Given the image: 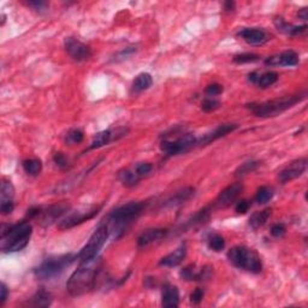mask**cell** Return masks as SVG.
I'll list each match as a JSON object with an SVG mask.
<instances>
[{
    "instance_id": "cell-6",
    "label": "cell",
    "mask_w": 308,
    "mask_h": 308,
    "mask_svg": "<svg viewBox=\"0 0 308 308\" xmlns=\"http://www.w3.org/2000/svg\"><path fill=\"white\" fill-rule=\"evenodd\" d=\"M76 260V254L72 253L51 257L41 262L36 268H34V275L38 281H50V279L62 275L64 270Z\"/></svg>"
},
{
    "instance_id": "cell-34",
    "label": "cell",
    "mask_w": 308,
    "mask_h": 308,
    "mask_svg": "<svg viewBox=\"0 0 308 308\" xmlns=\"http://www.w3.org/2000/svg\"><path fill=\"white\" fill-rule=\"evenodd\" d=\"M259 166H260V162H258V160H251V162L243 163L242 165H240L236 169L235 176L236 177L246 176V175H248V174L254 172V171L257 170Z\"/></svg>"
},
{
    "instance_id": "cell-18",
    "label": "cell",
    "mask_w": 308,
    "mask_h": 308,
    "mask_svg": "<svg viewBox=\"0 0 308 308\" xmlns=\"http://www.w3.org/2000/svg\"><path fill=\"white\" fill-rule=\"evenodd\" d=\"M127 134V130L125 129H118V130H103L94 136L92 143L88 147V150L90 149H99L101 147L108 145V143L114 141L118 138H122Z\"/></svg>"
},
{
    "instance_id": "cell-5",
    "label": "cell",
    "mask_w": 308,
    "mask_h": 308,
    "mask_svg": "<svg viewBox=\"0 0 308 308\" xmlns=\"http://www.w3.org/2000/svg\"><path fill=\"white\" fill-rule=\"evenodd\" d=\"M227 259L235 267L251 274H260L262 261L254 249L246 246H235L227 252Z\"/></svg>"
},
{
    "instance_id": "cell-7",
    "label": "cell",
    "mask_w": 308,
    "mask_h": 308,
    "mask_svg": "<svg viewBox=\"0 0 308 308\" xmlns=\"http://www.w3.org/2000/svg\"><path fill=\"white\" fill-rule=\"evenodd\" d=\"M108 236H110V233H108L106 224H100V225L98 226V229L93 233V235L89 237L86 246L76 254L77 260L85 261L98 257L100 249L104 247V244L106 243Z\"/></svg>"
},
{
    "instance_id": "cell-19",
    "label": "cell",
    "mask_w": 308,
    "mask_h": 308,
    "mask_svg": "<svg viewBox=\"0 0 308 308\" xmlns=\"http://www.w3.org/2000/svg\"><path fill=\"white\" fill-rule=\"evenodd\" d=\"M162 304L165 308H176L180 306V290L176 285L166 283L163 286Z\"/></svg>"
},
{
    "instance_id": "cell-41",
    "label": "cell",
    "mask_w": 308,
    "mask_h": 308,
    "mask_svg": "<svg viewBox=\"0 0 308 308\" xmlns=\"http://www.w3.org/2000/svg\"><path fill=\"white\" fill-rule=\"evenodd\" d=\"M134 169L136 170V172L141 178H143L147 175L150 174V171L153 170V165L148 162H142V163H138L136 165H134Z\"/></svg>"
},
{
    "instance_id": "cell-33",
    "label": "cell",
    "mask_w": 308,
    "mask_h": 308,
    "mask_svg": "<svg viewBox=\"0 0 308 308\" xmlns=\"http://www.w3.org/2000/svg\"><path fill=\"white\" fill-rule=\"evenodd\" d=\"M85 139V132H83L81 129L75 128V129H70V130L66 132L65 135V143L66 145H79Z\"/></svg>"
},
{
    "instance_id": "cell-4",
    "label": "cell",
    "mask_w": 308,
    "mask_h": 308,
    "mask_svg": "<svg viewBox=\"0 0 308 308\" xmlns=\"http://www.w3.org/2000/svg\"><path fill=\"white\" fill-rule=\"evenodd\" d=\"M307 90L293 94V95H285L277 99L264 101V103H251L247 105V108L252 113L260 118H271L277 117L283 112L288 111L289 108L295 106L296 104L306 99Z\"/></svg>"
},
{
    "instance_id": "cell-20",
    "label": "cell",
    "mask_w": 308,
    "mask_h": 308,
    "mask_svg": "<svg viewBox=\"0 0 308 308\" xmlns=\"http://www.w3.org/2000/svg\"><path fill=\"white\" fill-rule=\"evenodd\" d=\"M166 234H167V230L160 229V227H153V229L143 231L138 239V246L140 248H145L147 246H149V244L157 242V241L162 240L163 237H165Z\"/></svg>"
},
{
    "instance_id": "cell-16",
    "label": "cell",
    "mask_w": 308,
    "mask_h": 308,
    "mask_svg": "<svg viewBox=\"0 0 308 308\" xmlns=\"http://www.w3.org/2000/svg\"><path fill=\"white\" fill-rule=\"evenodd\" d=\"M237 35L251 46H261L270 40L268 34L265 30L258 29V28H244V29L240 30Z\"/></svg>"
},
{
    "instance_id": "cell-40",
    "label": "cell",
    "mask_w": 308,
    "mask_h": 308,
    "mask_svg": "<svg viewBox=\"0 0 308 308\" xmlns=\"http://www.w3.org/2000/svg\"><path fill=\"white\" fill-rule=\"evenodd\" d=\"M224 92V87L219 83H211L205 88L206 98H215L220 95Z\"/></svg>"
},
{
    "instance_id": "cell-46",
    "label": "cell",
    "mask_w": 308,
    "mask_h": 308,
    "mask_svg": "<svg viewBox=\"0 0 308 308\" xmlns=\"http://www.w3.org/2000/svg\"><path fill=\"white\" fill-rule=\"evenodd\" d=\"M251 207V202L248 200H241L236 204L235 209L237 213H240V215H244V213H247L248 209Z\"/></svg>"
},
{
    "instance_id": "cell-39",
    "label": "cell",
    "mask_w": 308,
    "mask_h": 308,
    "mask_svg": "<svg viewBox=\"0 0 308 308\" xmlns=\"http://www.w3.org/2000/svg\"><path fill=\"white\" fill-rule=\"evenodd\" d=\"M27 5L38 13L47 12L48 8H50V4L47 2H44V0H30V2H27Z\"/></svg>"
},
{
    "instance_id": "cell-45",
    "label": "cell",
    "mask_w": 308,
    "mask_h": 308,
    "mask_svg": "<svg viewBox=\"0 0 308 308\" xmlns=\"http://www.w3.org/2000/svg\"><path fill=\"white\" fill-rule=\"evenodd\" d=\"M15 209V204L13 201H8V202H0V212L2 215H10V213L13 212Z\"/></svg>"
},
{
    "instance_id": "cell-37",
    "label": "cell",
    "mask_w": 308,
    "mask_h": 308,
    "mask_svg": "<svg viewBox=\"0 0 308 308\" xmlns=\"http://www.w3.org/2000/svg\"><path fill=\"white\" fill-rule=\"evenodd\" d=\"M233 61L236 64H247V63H255L260 61V55L255 53H241L234 55Z\"/></svg>"
},
{
    "instance_id": "cell-12",
    "label": "cell",
    "mask_w": 308,
    "mask_h": 308,
    "mask_svg": "<svg viewBox=\"0 0 308 308\" xmlns=\"http://www.w3.org/2000/svg\"><path fill=\"white\" fill-rule=\"evenodd\" d=\"M64 48L70 58L75 62H86L93 55L90 47L77 40L76 37H66L64 40Z\"/></svg>"
},
{
    "instance_id": "cell-23",
    "label": "cell",
    "mask_w": 308,
    "mask_h": 308,
    "mask_svg": "<svg viewBox=\"0 0 308 308\" xmlns=\"http://www.w3.org/2000/svg\"><path fill=\"white\" fill-rule=\"evenodd\" d=\"M212 211H213V208H212L211 205L206 206V207L200 209V211H199L197 215H194V217H191L190 219L187 220V223H185L184 226H183V230L192 229V227L204 225V224L207 223L208 219L211 218Z\"/></svg>"
},
{
    "instance_id": "cell-25",
    "label": "cell",
    "mask_w": 308,
    "mask_h": 308,
    "mask_svg": "<svg viewBox=\"0 0 308 308\" xmlns=\"http://www.w3.org/2000/svg\"><path fill=\"white\" fill-rule=\"evenodd\" d=\"M118 180L121 181V183L125 185V187H134L141 180V177L139 176L134 166L127 167V169L121 170L118 172Z\"/></svg>"
},
{
    "instance_id": "cell-14",
    "label": "cell",
    "mask_w": 308,
    "mask_h": 308,
    "mask_svg": "<svg viewBox=\"0 0 308 308\" xmlns=\"http://www.w3.org/2000/svg\"><path fill=\"white\" fill-rule=\"evenodd\" d=\"M212 274H213V268L211 266L206 265V266H202V267H198L195 264H190L182 268L180 275L184 281L202 282V281H207V279L211 278Z\"/></svg>"
},
{
    "instance_id": "cell-17",
    "label": "cell",
    "mask_w": 308,
    "mask_h": 308,
    "mask_svg": "<svg viewBox=\"0 0 308 308\" xmlns=\"http://www.w3.org/2000/svg\"><path fill=\"white\" fill-rule=\"evenodd\" d=\"M300 58L295 51L288 50L281 53L271 55L265 61V65L267 66H295L299 64Z\"/></svg>"
},
{
    "instance_id": "cell-49",
    "label": "cell",
    "mask_w": 308,
    "mask_h": 308,
    "mask_svg": "<svg viewBox=\"0 0 308 308\" xmlns=\"http://www.w3.org/2000/svg\"><path fill=\"white\" fill-rule=\"evenodd\" d=\"M235 8H236V4H235V2H225L224 3V10H225V11H227V12H231V11H234V10H235Z\"/></svg>"
},
{
    "instance_id": "cell-8",
    "label": "cell",
    "mask_w": 308,
    "mask_h": 308,
    "mask_svg": "<svg viewBox=\"0 0 308 308\" xmlns=\"http://www.w3.org/2000/svg\"><path fill=\"white\" fill-rule=\"evenodd\" d=\"M198 138L192 134H183L176 140H164L160 143V149L166 157H174L183 154L197 147Z\"/></svg>"
},
{
    "instance_id": "cell-11",
    "label": "cell",
    "mask_w": 308,
    "mask_h": 308,
    "mask_svg": "<svg viewBox=\"0 0 308 308\" xmlns=\"http://www.w3.org/2000/svg\"><path fill=\"white\" fill-rule=\"evenodd\" d=\"M243 190V184L241 182H236V183H233L230 185H227L225 189H223L222 191L219 192V195L217 197V199L213 201V204L211 205L213 209H220V208H226L231 206L237 200V198L240 197V194Z\"/></svg>"
},
{
    "instance_id": "cell-32",
    "label": "cell",
    "mask_w": 308,
    "mask_h": 308,
    "mask_svg": "<svg viewBox=\"0 0 308 308\" xmlns=\"http://www.w3.org/2000/svg\"><path fill=\"white\" fill-rule=\"evenodd\" d=\"M23 170L26 171L27 175L29 176H37L38 174L43 170V163L40 159L33 158V159H27L23 162Z\"/></svg>"
},
{
    "instance_id": "cell-22",
    "label": "cell",
    "mask_w": 308,
    "mask_h": 308,
    "mask_svg": "<svg viewBox=\"0 0 308 308\" xmlns=\"http://www.w3.org/2000/svg\"><path fill=\"white\" fill-rule=\"evenodd\" d=\"M185 255H187V246L181 244L176 251H174L172 253L164 257L159 264L162 266H165V267H176V266L180 265L184 260Z\"/></svg>"
},
{
    "instance_id": "cell-48",
    "label": "cell",
    "mask_w": 308,
    "mask_h": 308,
    "mask_svg": "<svg viewBox=\"0 0 308 308\" xmlns=\"http://www.w3.org/2000/svg\"><path fill=\"white\" fill-rule=\"evenodd\" d=\"M297 16H299L300 20L302 21H307L308 20V8H302L299 10V12H297Z\"/></svg>"
},
{
    "instance_id": "cell-13",
    "label": "cell",
    "mask_w": 308,
    "mask_h": 308,
    "mask_svg": "<svg viewBox=\"0 0 308 308\" xmlns=\"http://www.w3.org/2000/svg\"><path fill=\"white\" fill-rule=\"evenodd\" d=\"M307 158H299L294 160V162L288 164V165L279 172V181H281L282 183H286V182H290L301 177L304 174V171L307 170Z\"/></svg>"
},
{
    "instance_id": "cell-15",
    "label": "cell",
    "mask_w": 308,
    "mask_h": 308,
    "mask_svg": "<svg viewBox=\"0 0 308 308\" xmlns=\"http://www.w3.org/2000/svg\"><path fill=\"white\" fill-rule=\"evenodd\" d=\"M237 128H239V125L237 124H231V123L220 124L216 129H213L212 131L202 135L201 138H198L197 147L207 146V145H209V143L215 142V141H217V140L222 139V138H224V136H226L227 134H230V132H234Z\"/></svg>"
},
{
    "instance_id": "cell-26",
    "label": "cell",
    "mask_w": 308,
    "mask_h": 308,
    "mask_svg": "<svg viewBox=\"0 0 308 308\" xmlns=\"http://www.w3.org/2000/svg\"><path fill=\"white\" fill-rule=\"evenodd\" d=\"M152 83H153V79L148 72L140 73V75L135 77L134 81H132L131 92L135 94L145 92V90H147L150 86H152Z\"/></svg>"
},
{
    "instance_id": "cell-47",
    "label": "cell",
    "mask_w": 308,
    "mask_h": 308,
    "mask_svg": "<svg viewBox=\"0 0 308 308\" xmlns=\"http://www.w3.org/2000/svg\"><path fill=\"white\" fill-rule=\"evenodd\" d=\"M0 293H2V296H0V304L4 306L6 300H8L9 297V289L4 282H2V285H0Z\"/></svg>"
},
{
    "instance_id": "cell-38",
    "label": "cell",
    "mask_w": 308,
    "mask_h": 308,
    "mask_svg": "<svg viewBox=\"0 0 308 308\" xmlns=\"http://www.w3.org/2000/svg\"><path fill=\"white\" fill-rule=\"evenodd\" d=\"M220 107V101L215 99V98H205L204 101L201 103V110L206 113H211L215 112Z\"/></svg>"
},
{
    "instance_id": "cell-1",
    "label": "cell",
    "mask_w": 308,
    "mask_h": 308,
    "mask_svg": "<svg viewBox=\"0 0 308 308\" xmlns=\"http://www.w3.org/2000/svg\"><path fill=\"white\" fill-rule=\"evenodd\" d=\"M103 270V259L99 255L89 260L80 261L77 270L72 272L66 282V290L71 296H81L92 292L97 286Z\"/></svg>"
},
{
    "instance_id": "cell-3",
    "label": "cell",
    "mask_w": 308,
    "mask_h": 308,
    "mask_svg": "<svg viewBox=\"0 0 308 308\" xmlns=\"http://www.w3.org/2000/svg\"><path fill=\"white\" fill-rule=\"evenodd\" d=\"M33 226L29 220H22L12 225H2L0 233V249L3 253H16L24 249L29 243Z\"/></svg>"
},
{
    "instance_id": "cell-2",
    "label": "cell",
    "mask_w": 308,
    "mask_h": 308,
    "mask_svg": "<svg viewBox=\"0 0 308 308\" xmlns=\"http://www.w3.org/2000/svg\"><path fill=\"white\" fill-rule=\"evenodd\" d=\"M146 208V202L143 201H131L124 204L112 211L107 216L106 224L110 235L114 237L116 240L120 239L129 229V226L135 222L136 219L141 216L143 209Z\"/></svg>"
},
{
    "instance_id": "cell-35",
    "label": "cell",
    "mask_w": 308,
    "mask_h": 308,
    "mask_svg": "<svg viewBox=\"0 0 308 308\" xmlns=\"http://www.w3.org/2000/svg\"><path fill=\"white\" fill-rule=\"evenodd\" d=\"M208 247L209 249L213 252H222L224 248H225V240H224V237L222 235H219V234H213L208 237Z\"/></svg>"
},
{
    "instance_id": "cell-24",
    "label": "cell",
    "mask_w": 308,
    "mask_h": 308,
    "mask_svg": "<svg viewBox=\"0 0 308 308\" xmlns=\"http://www.w3.org/2000/svg\"><path fill=\"white\" fill-rule=\"evenodd\" d=\"M194 191L195 189L191 187L182 189V190L175 192L172 197L167 199V200L164 202V206H165V207H175V206L184 204L185 201H188L189 199L194 195Z\"/></svg>"
},
{
    "instance_id": "cell-30",
    "label": "cell",
    "mask_w": 308,
    "mask_h": 308,
    "mask_svg": "<svg viewBox=\"0 0 308 308\" xmlns=\"http://www.w3.org/2000/svg\"><path fill=\"white\" fill-rule=\"evenodd\" d=\"M274 195H275L274 189L268 187V185H262V187L259 188L257 192H255L254 201L259 205H264L266 202L271 200V199L274 198Z\"/></svg>"
},
{
    "instance_id": "cell-21",
    "label": "cell",
    "mask_w": 308,
    "mask_h": 308,
    "mask_svg": "<svg viewBox=\"0 0 308 308\" xmlns=\"http://www.w3.org/2000/svg\"><path fill=\"white\" fill-rule=\"evenodd\" d=\"M274 23L278 31L289 35V36H299V35H302L307 30L306 24H303V26H294V24L286 22L283 17H276Z\"/></svg>"
},
{
    "instance_id": "cell-29",
    "label": "cell",
    "mask_w": 308,
    "mask_h": 308,
    "mask_svg": "<svg viewBox=\"0 0 308 308\" xmlns=\"http://www.w3.org/2000/svg\"><path fill=\"white\" fill-rule=\"evenodd\" d=\"M279 76L278 73L276 71H267V72H264V73H259V77H258V81L255 85H257L259 88H268V87L274 86L276 82L278 81Z\"/></svg>"
},
{
    "instance_id": "cell-9",
    "label": "cell",
    "mask_w": 308,
    "mask_h": 308,
    "mask_svg": "<svg viewBox=\"0 0 308 308\" xmlns=\"http://www.w3.org/2000/svg\"><path fill=\"white\" fill-rule=\"evenodd\" d=\"M103 208V205L99 206H92V207L83 209V211H76L72 213H69L65 218H63L61 222L58 223L59 230H69L72 229L80 224L88 222V220L93 219L98 213L100 212V209Z\"/></svg>"
},
{
    "instance_id": "cell-36",
    "label": "cell",
    "mask_w": 308,
    "mask_h": 308,
    "mask_svg": "<svg viewBox=\"0 0 308 308\" xmlns=\"http://www.w3.org/2000/svg\"><path fill=\"white\" fill-rule=\"evenodd\" d=\"M136 51H138V48L136 47H127V48H123V50L117 52L113 57L111 58V62L113 63H120V62H123L125 61V59H129L131 57V55H134L136 53Z\"/></svg>"
},
{
    "instance_id": "cell-28",
    "label": "cell",
    "mask_w": 308,
    "mask_h": 308,
    "mask_svg": "<svg viewBox=\"0 0 308 308\" xmlns=\"http://www.w3.org/2000/svg\"><path fill=\"white\" fill-rule=\"evenodd\" d=\"M52 301L53 299H52L51 293L46 292L45 289H40L31 296L30 302H28V304L33 307H48L51 306Z\"/></svg>"
},
{
    "instance_id": "cell-31",
    "label": "cell",
    "mask_w": 308,
    "mask_h": 308,
    "mask_svg": "<svg viewBox=\"0 0 308 308\" xmlns=\"http://www.w3.org/2000/svg\"><path fill=\"white\" fill-rule=\"evenodd\" d=\"M13 197H15V187L11 181L3 180L2 187H0V202L12 201Z\"/></svg>"
},
{
    "instance_id": "cell-10",
    "label": "cell",
    "mask_w": 308,
    "mask_h": 308,
    "mask_svg": "<svg viewBox=\"0 0 308 308\" xmlns=\"http://www.w3.org/2000/svg\"><path fill=\"white\" fill-rule=\"evenodd\" d=\"M69 211H70V205L65 204V202L51 205L46 208L41 207L40 213H38V216L35 219H37V223L40 224L41 226L47 227L57 222L58 219H61L62 217L64 216L65 213H68Z\"/></svg>"
},
{
    "instance_id": "cell-27",
    "label": "cell",
    "mask_w": 308,
    "mask_h": 308,
    "mask_svg": "<svg viewBox=\"0 0 308 308\" xmlns=\"http://www.w3.org/2000/svg\"><path fill=\"white\" fill-rule=\"evenodd\" d=\"M271 215H272V208H265L262 209V211H257L249 217L248 224H249L252 229L257 230L262 225H265L270 217H271Z\"/></svg>"
},
{
    "instance_id": "cell-44",
    "label": "cell",
    "mask_w": 308,
    "mask_h": 308,
    "mask_svg": "<svg viewBox=\"0 0 308 308\" xmlns=\"http://www.w3.org/2000/svg\"><path fill=\"white\" fill-rule=\"evenodd\" d=\"M205 296V290L202 288H197L190 294V302L192 304H199L204 299Z\"/></svg>"
},
{
    "instance_id": "cell-42",
    "label": "cell",
    "mask_w": 308,
    "mask_h": 308,
    "mask_svg": "<svg viewBox=\"0 0 308 308\" xmlns=\"http://www.w3.org/2000/svg\"><path fill=\"white\" fill-rule=\"evenodd\" d=\"M53 160H54V164L59 167V169L66 170L69 167V160L65 157L64 153H61V152L55 153L53 157Z\"/></svg>"
},
{
    "instance_id": "cell-43",
    "label": "cell",
    "mask_w": 308,
    "mask_h": 308,
    "mask_svg": "<svg viewBox=\"0 0 308 308\" xmlns=\"http://www.w3.org/2000/svg\"><path fill=\"white\" fill-rule=\"evenodd\" d=\"M286 234V227L283 223L274 224L271 227V235L276 237V239H281Z\"/></svg>"
}]
</instances>
